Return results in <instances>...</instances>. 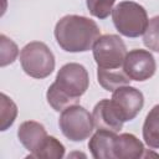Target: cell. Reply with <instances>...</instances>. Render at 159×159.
I'll use <instances>...</instances> for the list:
<instances>
[{
	"label": "cell",
	"instance_id": "obj_5",
	"mask_svg": "<svg viewBox=\"0 0 159 159\" xmlns=\"http://www.w3.org/2000/svg\"><path fill=\"white\" fill-rule=\"evenodd\" d=\"M58 125L62 134L72 142H82L93 132L92 114L82 106L75 104L61 112Z\"/></svg>",
	"mask_w": 159,
	"mask_h": 159
},
{
	"label": "cell",
	"instance_id": "obj_12",
	"mask_svg": "<svg viewBox=\"0 0 159 159\" xmlns=\"http://www.w3.org/2000/svg\"><path fill=\"white\" fill-rule=\"evenodd\" d=\"M117 133L97 129L88 142V148L94 159H114L113 143Z\"/></svg>",
	"mask_w": 159,
	"mask_h": 159
},
{
	"label": "cell",
	"instance_id": "obj_2",
	"mask_svg": "<svg viewBox=\"0 0 159 159\" xmlns=\"http://www.w3.org/2000/svg\"><path fill=\"white\" fill-rule=\"evenodd\" d=\"M53 35L63 51L86 52L93 47L101 36V31L92 19L80 15H66L57 21Z\"/></svg>",
	"mask_w": 159,
	"mask_h": 159
},
{
	"label": "cell",
	"instance_id": "obj_4",
	"mask_svg": "<svg viewBox=\"0 0 159 159\" xmlns=\"http://www.w3.org/2000/svg\"><path fill=\"white\" fill-rule=\"evenodd\" d=\"M20 63L27 76L42 80L53 72L55 56L46 43L32 41L20 51Z\"/></svg>",
	"mask_w": 159,
	"mask_h": 159
},
{
	"label": "cell",
	"instance_id": "obj_11",
	"mask_svg": "<svg viewBox=\"0 0 159 159\" xmlns=\"http://www.w3.org/2000/svg\"><path fill=\"white\" fill-rule=\"evenodd\" d=\"M143 143L130 133L116 135L113 143L114 159H139L144 155Z\"/></svg>",
	"mask_w": 159,
	"mask_h": 159
},
{
	"label": "cell",
	"instance_id": "obj_6",
	"mask_svg": "<svg viewBox=\"0 0 159 159\" xmlns=\"http://www.w3.org/2000/svg\"><path fill=\"white\" fill-rule=\"evenodd\" d=\"M92 51L94 61L99 68H120L123 67L127 56L125 43L114 34L99 36L94 42Z\"/></svg>",
	"mask_w": 159,
	"mask_h": 159
},
{
	"label": "cell",
	"instance_id": "obj_9",
	"mask_svg": "<svg viewBox=\"0 0 159 159\" xmlns=\"http://www.w3.org/2000/svg\"><path fill=\"white\" fill-rule=\"evenodd\" d=\"M92 118L97 129H104L118 133L123 127V120L117 114L111 99H101L93 108Z\"/></svg>",
	"mask_w": 159,
	"mask_h": 159
},
{
	"label": "cell",
	"instance_id": "obj_17",
	"mask_svg": "<svg viewBox=\"0 0 159 159\" xmlns=\"http://www.w3.org/2000/svg\"><path fill=\"white\" fill-rule=\"evenodd\" d=\"M17 55V45L5 35H0V66L5 67L7 65H11L16 60Z\"/></svg>",
	"mask_w": 159,
	"mask_h": 159
},
{
	"label": "cell",
	"instance_id": "obj_7",
	"mask_svg": "<svg viewBox=\"0 0 159 159\" xmlns=\"http://www.w3.org/2000/svg\"><path fill=\"white\" fill-rule=\"evenodd\" d=\"M111 102L123 122L133 120L144 106L143 93L129 84L117 88L111 98Z\"/></svg>",
	"mask_w": 159,
	"mask_h": 159
},
{
	"label": "cell",
	"instance_id": "obj_1",
	"mask_svg": "<svg viewBox=\"0 0 159 159\" xmlns=\"http://www.w3.org/2000/svg\"><path fill=\"white\" fill-rule=\"evenodd\" d=\"M88 86L89 77L84 66L76 62L66 63L58 70L55 82L46 92L47 102L55 111L62 112L71 106L78 104Z\"/></svg>",
	"mask_w": 159,
	"mask_h": 159
},
{
	"label": "cell",
	"instance_id": "obj_16",
	"mask_svg": "<svg viewBox=\"0 0 159 159\" xmlns=\"http://www.w3.org/2000/svg\"><path fill=\"white\" fill-rule=\"evenodd\" d=\"M17 116V107L15 102L5 93L0 94V130L10 128Z\"/></svg>",
	"mask_w": 159,
	"mask_h": 159
},
{
	"label": "cell",
	"instance_id": "obj_8",
	"mask_svg": "<svg viewBox=\"0 0 159 159\" xmlns=\"http://www.w3.org/2000/svg\"><path fill=\"white\" fill-rule=\"evenodd\" d=\"M123 68L130 80L143 82L153 77L157 70V63L154 56L148 50L134 48L127 52Z\"/></svg>",
	"mask_w": 159,
	"mask_h": 159
},
{
	"label": "cell",
	"instance_id": "obj_14",
	"mask_svg": "<svg viewBox=\"0 0 159 159\" xmlns=\"http://www.w3.org/2000/svg\"><path fill=\"white\" fill-rule=\"evenodd\" d=\"M143 139L152 149H159V104H155L145 117Z\"/></svg>",
	"mask_w": 159,
	"mask_h": 159
},
{
	"label": "cell",
	"instance_id": "obj_13",
	"mask_svg": "<svg viewBox=\"0 0 159 159\" xmlns=\"http://www.w3.org/2000/svg\"><path fill=\"white\" fill-rule=\"evenodd\" d=\"M97 80L101 87L106 91L114 92L122 86L129 84L132 81L128 75L124 72V68H99L97 70Z\"/></svg>",
	"mask_w": 159,
	"mask_h": 159
},
{
	"label": "cell",
	"instance_id": "obj_18",
	"mask_svg": "<svg viewBox=\"0 0 159 159\" xmlns=\"http://www.w3.org/2000/svg\"><path fill=\"white\" fill-rule=\"evenodd\" d=\"M143 42L147 48L159 52V15L152 17L143 35Z\"/></svg>",
	"mask_w": 159,
	"mask_h": 159
},
{
	"label": "cell",
	"instance_id": "obj_10",
	"mask_svg": "<svg viewBox=\"0 0 159 159\" xmlns=\"http://www.w3.org/2000/svg\"><path fill=\"white\" fill-rule=\"evenodd\" d=\"M17 137L20 143L30 152L27 158H31L47 139V133L45 127L35 120H26L20 124L17 130Z\"/></svg>",
	"mask_w": 159,
	"mask_h": 159
},
{
	"label": "cell",
	"instance_id": "obj_3",
	"mask_svg": "<svg viewBox=\"0 0 159 159\" xmlns=\"http://www.w3.org/2000/svg\"><path fill=\"white\" fill-rule=\"evenodd\" d=\"M112 20L117 31L125 37H139L148 27L145 9L135 1H122L112 11Z\"/></svg>",
	"mask_w": 159,
	"mask_h": 159
},
{
	"label": "cell",
	"instance_id": "obj_15",
	"mask_svg": "<svg viewBox=\"0 0 159 159\" xmlns=\"http://www.w3.org/2000/svg\"><path fill=\"white\" fill-rule=\"evenodd\" d=\"M65 155L63 144L55 137L48 135L42 147L31 157L36 159H61Z\"/></svg>",
	"mask_w": 159,
	"mask_h": 159
},
{
	"label": "cell",
	"instance_id": "obj_19",
	"mask_svg": "<svg viewBox=\"0 0 159 159\" xmlns=\"http://www.w3.org/2000/svg\"><path fill=\"white\" fill-rule=\"evenodd\" d=\"M116 0H86L89 14L97 19H107L113 11Z\"/></svg>",
	"mask_w": 159,
	"mask_h": 159
}]
</instances>
